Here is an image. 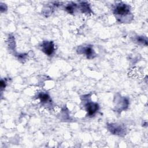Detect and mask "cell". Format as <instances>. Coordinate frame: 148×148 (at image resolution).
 I'll use <instances>...</instances> for the list:
<instances>
[{
    "mask_svg": "<svg viewBox=\"0 0 148 148\" xmlns=\"http://www.w3.org/2000/svg\"><path fill=\"white\" fill-rule=\"evenodd\" d=\"M109 130L112 133L116 135H121L124 133V128H123L121 125L117 124H110L109 125Z\"/></svg>",
    "mask_w": 148,
    "mask_h": 148,
    "instance_id": "cell-4",
    "label": "cell"
},
{
    "mask_svg": "<svg viewBox=\"0 0 148 148\" xmlns=\"http://www.w3.org/2000/svg\"><path fill=\"white\" fill-rule=\"evenodd\" d=\"M86 108L88 116H93L98 110L99 106L97 103L88 102L86 104Z\"/></svg>",
    "mask_w": 148,
    "mask_h": 148,
    "instance_id": "cell-3",
    "label": "cell"
},
{
    "mask_svg": "<svg viewBox=\"0 0 148 148\" xmlns=\"http://www.w3.org/2000/svg\"><path fill=\"white\" fill-rule=\"evenodd\" d=\"M6 86V82L3 80H1V90H2L3 88H5Z\"/></svg>",
    "mask_w": 148,
    "mask_h": 148,
    "instance_id": "cell-9",
    "label": "cell"
},
{
    "mask_svg": "<svg viewBox=\"0 0 148 148\" xmlns=\"http://www.w3.org/2000/svg\"><path fill=\"white\" fill-rule=\"evenodd\" d=\"M38 98H39L40 102L42 103H48L51 102V98L50 96L45 92H40L38 95Z\"/></svg>",
    "mask_w": 148,
    "mask_h": 148,
    "instance_id": "cell-6",
    "label": "cell"
},
{
    "mask_svg": "<svg viewBox=\"0 0 148 148\" xmlns=\"http://www.w3.org/2000/svg\"><path fill=\"white\" fill-rule=\"evenodd\" d=\"M76 7V4L72 3V4H69L66 7V10L67 12L69 13H73L74 12V9H75Z\"/></svg>",
    "mask_w": 148,
    "mask_h": 148,
    "instance_id": "cell-7",
    "label": "cell"
},
{
    "mask_svg": "<svg viewBox=\"0 0 148 148\" xmlns=\"http://www.w3.org/2000/svg\"><path fill=\"white\" fill-rule=\"evenodd\" d=\"M137 42H139V43H144V42H145V43L147 44V40L146 39H144V38L143 36H138L137 38V39H136Z\"/></svg>",
    "mask_w": 148,
    "mask_h": 148,
    "instance_id": "cell-8",
    "label": "cell"
},
{
    "mask_svg": "<svg viewBox=\"0 0 148 148\" xmlns=\"http://www.w3.org/2000/svg\"><path fill=\"white\" fill-rule=\"evenodd\" d=\"M42 50L47 55L51 56L54 51V45L51 41H45L42 44Z\"/></svg>",
    "mask_w": 148,
    "mask_h": 148,
    "instance_id": "cell-2",
    "label": "cell"
},
{
    "mask_svg": "<svg viewBox=\"0 0 148 148\" xmlns=\"http://www.w3.org/2000/svg\"><path fill=\"white\" fill-rule=\"evenodd\" d=\"M114 14L117 17V18L126 17L130 14V7L127 4L120 3L117 4L114 9Z\"/></svg>",
    "mask_w": 148,
    "mask_h": 148,
    "instance_id": "cell-1",
    "label": "cell"
},
{
    "mask_svg": "<svg viewBox=\"0 0 148 148\" xmlns=\"http://www.w3.org/2000/svg\"><path fill=\"white\" fill-rule=\"evenodd\" d=\"M83 51V53L84 54L88 59L93 58L95 57V52L91 46L84 47Z\"/></svg>",
    "mask_w": 148,
    "mask_h": 148,
    "instance_id": "cell-5",
    "label": "cell"
}]
</instances>
